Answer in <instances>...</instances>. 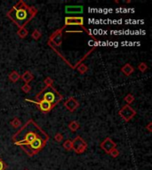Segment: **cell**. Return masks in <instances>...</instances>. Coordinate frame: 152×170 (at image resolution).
Segmentation results:
<instances>
[{
	"label": "cell",
	"instance_id": "cell-9",
	"mask_svg": "<svg viewBox=\"0 0 152 170\" xmlns=\"http://www.w3.org/2000/svg\"><path fill=\"white\" fill-rule=\"evenodd\" d=\"M64 106H65V107H66L68 110H70V112H73V111H75L76 108L78 107L79 104H78V102L76 101V98H74V97H70V98L64 103Z\"/></svg>",
	"mask_w": 152,
	"mask_h": 170
},
{
	"label": "cell",
	"instance_id": "cell-3",
	"mask_svg": "<svg viewBox=\"0 0 152 170\" xmlns=\"http://www.w3.org/2000/svg\"><path fill=\"white\" fill-rule=\"evenodd\" d=\"M61 99V95L59 94L56 90L52 86H46L39 94L36 96V101H46L53 106H54Z\"/></svg>",
	"mask_w": 152,
	"mask_h": 170
},
{
	"label": "cell",
	"instance_id": "cell-14",
	"mask_svg": "<svg viewBox=\"0 0 152 170\" xmlns=\"http://www.w3.org/2000/svg\"><path fill=\"white\" fill-rule=\"evenodd\" d=\"M8 77H9V79H10L13 82H16L20 78V76L16 71H13V72L8 76Z\"/></svg>",
	"mask_w": 152,
	"mask_h": 170
},
{
	"label": "cell",
	"instance_id": "cell-15",
	"mask_svg": "<svg viewBox=\"0 0 152 170\" xmlns=\"http://www.w3.org/2000/svg\"><path fill=\"white\" fill-rule=\"evenodd\" d=\"M69 129L71 130V131H73V132H75L78 129H79V123L76 121H72L71 122H70V124H69Z\"/></svg>",
	"mask_w": 152,
	"mask_h": 170
},
{
	"label": "cell",
	"instance_id": "cell-10",
	"mask_svg": "<svg viewBox=\"0 0 152 170\" xmlns=\"http://www.w3.org/2000/svg\"><path fill=\"white\" fill-rule=\"evenodd\" d=\"M65 24L66 25H80V26H82L84 24V18L83 17H66Z\"/></svg>",
	"mask_w": 152,
	"mask_h": 170
},
{
	"label": "cell",
	"instance_id": "cell-16",
	"mask_svg": "<svg viewBox=\"0 0 152 170\" xmlns=\"http://www.w3.org/2000/svg\"><path fill=\"white\" fill-rule=\"evenodd\" d=\"M29 34V31L25 28H20L18 32H17V35L19 36L20 38H24L26 37Z\"/></svg>",
	"mask_w": 152,
	"mask_h": 170
},
{
	"label": "cell",
	"instance_id": "cell-5",
	"mask_svg": "<svg viewBox=\"0 0 152 170\" xmlns=\"http://www.w3.org/2000/svg\"><path fill=\"white\" fill-rule=\"evenodd\" d=\"M86 143L80 136H76L74 141H72V150H74L76 153H83L86 150Z\"/></svg>",
	"mask_w": 152,
	"mask_h": 170
},
{
	"label": "cell",
	"instance_id": "cell-19",
	"mask_svg": "<svg viewBox=\"0 0 152 170\" xmlns=\"http://www.w3.org/2000/svg\"><path fill=\"white\" fill-rule=\"evenodd\" d=\"M53 42L56 44V45H60V42H61V34L60 33V34H58V35H54L53 37Z\"/></svg>",
	"mask_w": 152,
	"mask_h": 170
},
{
	"label": "cell",
	"instance_id": "cell-12",
	"mask_svg": "<svg viewBox=\"0 0 152 170\" xmlns=\"http://www.w3.org/2000/svg\"><path fill=\"white\" fill-rule=\"evenodd\" d=\"M121 70H122V72H123V73H124L126 76H128L133 74V70H134V69H133V67H132V66H131V65H130V64H128V63H127V64H126V65H125V66L122 67V69H121Z\"/></svg>",
	"mask_w": 152,
	"mask_h": 170
},
{
	"label": "cell",
	"instance_id": "cell-11",
	"mask_svg": "<svg viewBox=\"0 0 152 170\" xmlns=\"http://www.w3.org/2000/svg\"><path fill=\"white\" fill-rule=\"evenodd\" d=\"M65 11L67 13L73 14V13H83V7L80 5H75V6H66Z\"/></svg>",
	"mask_w": 152,
	"mask_h": 170
},
{
	"label": "cell",
	"instance_id": "cell-1",
	"mask_svg": "<svg viewBox=\"0 0 152 170\" xmlns=\"http://www.w3.org/2000/svg\"><path fill=\"white\" fill-rule=\"evenodd\" d=\"M37 137H41L45 141L48 140L47 134L44 132L32 120H30L21 130H20L18 133L15 134L13 140L14 141L15 145L20 146L30 144Z\"/></svg>",
	"mask_w": 152,
	"mask_h": 170
},
{
	"label": "cell",
	"instance_id": "cell-25",
	"mask_svg": "<svg viewBox=\"0 0 152 170\" xmlns=\"http://www.w3.org/2000/svg\"><path fill=\"white\" fill-rule=\"evenodd\" d=\"M21 91L25 93H29L30 91H31V87L29 85V84H25L24 86L21 87Z\"/></svg>",
	"mask_w": 152,
	"mask_h": 170
},
{
	"label": "cell",
	"instance_id": "cell-6",
	"mask_svg": "<svg viewBox=\"0 0 152 170\" xmlns=\"http://www.w3.org/2000/svg\"><path fill=\"white\" fill-rule=\"evenodd\" d=\"M136 114V112L133 110V108L129 105H126L122 107V109L119 111V115L126 121H129L133 116Z\"/></svg>",
	"mask_w": 152,
	"mask_h": 170
},
{
	"label": "cell",
	"instance_id": "cell-26",
	"mask_svg": "<svg viewBox=\"0 0 152 170\" xmlns=\"http://www.w3.org/2000/svg\"><path fill=\"white\" fill-rule=\"evenodd\" d=\"M110 154L113 157V158H116V157H118L119 156V151L116 149V148H114L112 151L110 152Z\"/></svg>",
	"mask_w": 152,
	"mask_h": 170
},
{
	"label": "cell",
	"instance_id": "cell-22",
	"mask_svg": "<svg viewBox=\"0 0 152 170\" xmlns=\"http://www.w3.org/2000/svg\"><path fill=\"white\" fill-rule=\"evenodd\" d=\"M138 69L141 71V72H142V73H144L147 69H148V66L145 64V63H143V62H141L140 65H139V67H138Z\"/></svg>",
	"mask_w": 152,
	"mask_h": 170
},
{
	"label": "cell",
	"instance_id": "cell-18",
	"mask_svg": "<svg viewBox=\"0 0 152 170\" xmlns=\"http://www.w3.org/2000/svg\"><path fill=\"white\" fill-rule=\"evenodd\" d=\"M11 125L14 128V129H17V128H20V125H21V122L20 121L18 118H14L12 121H11Z\"/></svg>",
	"mask_w": 152,
	"mask_h": 170
},
{
	"label": "cell",
	"instance_id": "cell-24",
	"mask_svg": "<svg viewBox=\"0 0 152 170\" xmlns=\"http://www.w3.org/2000/svg\"><path fill=\"white\" fill-rule=\"evenodd\" d=\"M44 82L45 83L46 86H52L53 83H54V80H53L52 78H50V77H46V78L45 79Z\"/></svg>",
	"mask_w": 152,
	"mask_h": 170
},
{
	"label": "cell",
	"instance_id": "cell-7",
	"mask_svg": "<svg viewBox=\"0 0 152 170\" xmlns=\"http://www.w3.org/2000/svg\"><path fill=\"white\" fill-rule=\"evenodd\" d=\"M116 143L113 142L112 139H110V138H106L101 144V147L102 148L103 151H105V152H107V153H110L114 148H116Z\"/></svg>",
	"mask_w": 152,
	"mask_h": 170
},
{
	"label": "cell",
	"instance_id": "cell-27",
	"mask_svg": "<svg viewBox=\"0 0 152 170\" xmlns=\"http://www.w3.org/2000/svg\"><path fill=\"white\" fill-rule=\"evenodd\" d=\"M54 139H55L56 142L60 143V142H61V141L63 140V136H62L61 134H60V133H57V134L54 136Z\"/></svg>",
	"mask_w": 152,
	"mask_h": 170
},
{
	"label": "cell",
	"instance_id": "cell-13",
	"mask_svg": "<svg viewBox=\"0 0 152 170\" xmlns=\"http://www.w3.org/2000/svg\"><path fill=\"white\" fill-rule=\"evenodd\" d=\"M20 78L26 82V84H29V82L33 80L34 76H33V75H32L29 71H26L22 76H20Z\"/></svg>",
	"mask_w": 152,
	"mask_h": 170
},
{
	"label": "cell",
	"instance_id": "cell-21",
	"mask_svg": "<svg viewBox=\"0 0 152 170\" xmlns=\"http://www.w3.org/2000/svg\"><path fill=\"white\" fill-rule=\"evenodd\" d=\"M125 101H126L128 105H130V104H132L133 101H134V97H133L132 94L126 95V97H125Z\"/></svg>",
	"mask_w": 152,
	"mask_h": 170
},
{
	"label": "cell",
	"instance_id": "cell-8",
	"mask_svg": "<svg viewBox=\"0 0 152 170\" xmlns=\"http://www.w3.org/2000/svg\"><path fill=\"white\" fill-rule=\"evenodd\" d=\"M26 100L37 104L38 106V107H39V109H40L42 112H44V113H48V112H50V111L53 109V107H54L51 104H49V103L46 102V101H32V100H29V99H26Z\"/></svg>",
	"mask_w": 152,
	"mask_h": 170
},
{
	"label": "cell",
	"instance_id": "cell-2",
	"mask_svg": "<svg viewBox=\"0 0 152 170\" xmlns=\"http://www.w3.org/2000/svg\"><path fill=\"white\" fill-rule=\"evenodd\" d=\"M36 13V9L28 6L23 1H20L8 12L7 16L20 28L25 27V25L35 16Z\"/></svg>",
	"mask_w": 152,
	"mask_h": 170
},
{
	"label": "cell",
	"instance_id": "cell-4",
	"mask_svg": "<svg viewBox=\"0 0 152 170\" xmlns=\"http://www.w3.org/2000/svg\"><path fill=\"white\" fill-rule=\"evenodd\" d=\"M46 141L44 140L41 137H37L34 141H32L30 144L29 145H20V147L22 148V150L25 151L29 157L37 154L38 151L43 149V147L45 145Z\"/></svg>",
	"mask_w": 152,
	"mask_h": 170
},
{
	"label": "cell",
	"instance_id": "cell-29",
	"mask_svg": "<svg viewBox=\"0 0 152 170\" xmlns=\"http://www.w3.org/2000/svg\"><path fill=\"white\" fill-rule=\"evenodd\" d=\"M151 125H152V123H151V122H150V123H149V125L147 126V129H148V130H149L150 132H151V131H152Z\"/></svg>",
	"mask_w": 152,
	"mask_h": 170
},
{
	"label": "cell",
	"instance_id": "cell-30",
	"mask_svg": "<svg viewBox=\"0 0 152 170\" xmlns=\"http://www.w3.org/2000/svg\"><path fill=\"white\" fill-rule=\"evenodd\" d=\"M24 170H29V169H24Z\"/></svg>",
	"mask_w": 152,
	"mask_h": 170
},
{
	"label": "cell",
	"instance_id": "cell-20",
	"mask_svg": "<svg viewBox=\"0 0 152 170\" xmlns=\"http://www.w3.org/2000/svg\"><path fill=\"white\" fill-rule=\"evenodd\" d=\"M77 70L79 71V73L85 74V73H86V71L88 70V67H87L85 64H81V65L77 67Z\"/></svg>",
	"mask_w": 152,
	"mask_h": 170
},
{
	"label": "cell",
	"instance_id": "cell-28",
	"mask_svg": "<svg viewBox=\"0 0 152 170\" xmlns=\"http://www.w3.org/2000/svg\"><path fill=\"white\" fill-rule=\"evenodd\" d=\"M5 168H6V166H5V162L0 159V170H5Z\"/></svg>",
	"mask_w": 152,
	"mask_h": 170
},
{
	"label": "cell",
	"instance_id": "cell-17",
	"mask_svg": "<svg viewBox=\"0 0 152 170\" xmlns=\"http://www.w3.org/2000/svg\"><path fill=\"white\" fill-rule=\"evenodd\" d=\"M63 147H64V149L67 150V151L72 150V141H70V140H66V141L64 142V144H63Z\"/></svg>",
	"mask_w": 152,
	"mask_h": 170
},
{
	"label": "cell",
	"instance_id": "cell-23",
	"mask_svg": "<svg viewBox=\"0 0 152 170\" xmlns=\"http://www.w3.org/2000/svg\"><path fill=\"white\" fill-rule=\"evenodd\" d=\"M32 37L34 38L35 40H38L39 38L41 37V32L38 31V29H35L32 33Z\"/></svg>",
	"mask_w": 152,
	"mask_h": 170
}]
</instances>
